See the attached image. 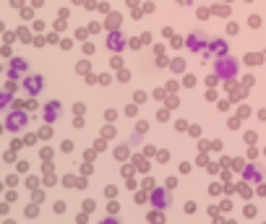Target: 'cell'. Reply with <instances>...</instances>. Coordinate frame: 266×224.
<instances>
[{
	"label": "cell",
	"mask_w": 266,
	"mask_h": 224,
	"mask_svg": "<svg viewBox=\"0 0 266 224\" xmlns=\"http://www.w3.org/2000/svg\"><path fill=\"white\" fill-rule=\"evenodd\" d=\"M31 6H34V8H40V6H45V0H31Z\"/></svg>",
	"instance_id": "27"
},
{
	"label": "cell",
	"mask_w": 266,
	"mask_h": 224,
	"mask_svg": "<svg viewBox=\"0 0 266 224\" xmlns=\"http://www.w3.org/2000/svg\"><path fill=\"white\" fill-rule=\"evenodd\" d=\"M185 45H188V50H193V52H201V50H206V36H201L199 31H193V34H188Z\"/></svg>",
	"instance_id": "7"
},
{
	"label": "cell",
	"mask_w": 266,
	"mask_h": 224,
	"mask_svg": "<svg viewBox=\"0 0 266 224\" xmlns=\"http://www.w3.org/2000/svg\"><path fill=\"white\" fill-rule=\"evenodd\" d=\"M263 224H266V221H263Z\"/></svg>",
	"instance_id": "34"
},
{
	"label": "cell",
	"mask_w": 266,
	"mask_h": 224,
	"mask_svg": "<svg viewBox=\"0 0 266 224\" xmlns=\"http://www.w3.org/2000/svg\"><path fill=\"white\" fill-rule=\"evenodd\" d=\"M3 159H6V162H13V159H16V152L11 148V152H6V154H3Z\"/></svg>",
	"instance_id": "19"
},
{
	"label": "cell",
	"mask_w": 266,
	"mask_h": 224,
	"mask_svg": "<svg viewBox=\"0 0 266 224\" xmlns=\"http://www.w3.org/2000/svg\"><path fill=\"white\" fill-rule=\"evenodd\" d=\"M52 209H55V214H63V211H65V203H63V201H58Z\"/></svg>",
	"instance_id": "16"
},
{
	"label": "cell",
	"mask_w": 266,
	"mask_h": 224,
	"mask_svg": "<svg viewBox=\"0 0 266 224\" xmlns=\"http://www.w3.org/2000/svg\"><path fill=\"white\" fill-rule=\"evenodd\" d=\"M211 50L219 52V55H224V52H227V45H224L222 40H217V42H211Z\"/></svg>",
	"instance_id": "12"
},
{
	"label": "cell",
	"mask_w": 266,
	"mask_h": 224,
	"mask_svg": "<svg viewBox=\"0 0 266 224\" xmlns=\"http://www.w3.org/2000/svg\"><path fill=\"white\" fill-rule=\"evenodd\" d=\"M6 130H11V133H19V130H24L29 125V112L26 109H13L6 115Z\"/></svg>",
	"instance_id": "2"
},
{
	"label": "cell",
	"mask_w": 266,
	"mask_h": 224,
	"mask_svg": "<svg viewBox=\"0 0 266 224\" xmlns=\"http://www.w3.org/2000/svg\"><path fill=\"white\" fill-rule=\"evenodd\" d=\"M107 47H110L112 52L123 50V47H126V36H123V34H118V31H112V34L107 36Z\"/></svg>",
	"instance_id": "8"
},
{
	"label": "cell",
	"mask_w": 266,
	"mask_h": 224,
	"mask_svg": "<svg viewBox=\"0 0 266 224\" xmlns=\"http://www.w3.org/2000/svg\"><path fill=\"white\" fill-rule=\"evenodd\" d=\"M16 89H19V86H16V81H8V84H6V91H11V94H13Z\"/></svg>",
	"instance_id": "20"
},
{
	"label": "cell",
	"mask_w": 266,
	"mask_h": 224,
	"mask_svg": "<svg viewBox=\"0 0 266 224\" xmlns=\"http://www.w3.org/2000/svg\"><path fill=\"white\" fill-rule=\"evenodd\" d=\"M3 188H6V185H3V182H0V193H3Z\"/></svg>",
	"instance_id": "31"
},
{
	"label": "cell",
	"mask_w": 266,
	"mask_h": 224,
	"mask_svg": "<svg viewBox=\"0 0 266 224\" xmlns=\"http://www.w3.org/2000/svg\"><path fill=\"white\" fill-rule=\"evenodd\" d=\"M29 219H34V216H37L40 214V203H31V206H26V211H24Z\"/></svg>",
	"instance_id": "11"
},
{
	"label": "cell",
	"mask_w": 266,
	"mask_h": 224,
	"mask_svg": "<svg viewBox=\"0 0 266 224\" xmlns=\"http://www.w3.org/2000/svg\"><path fill=\"white\" fill-rule=\"evenodd\" d=\"M183 65H185L183 60H175V63H172V68H175V70H183Z\"/></svg>",
	"instance_id": "25"
},
{
	"label": "cell",
	"mask_w": 266,
	"mask_h": 224,
	"mask_svg": "<svg viewBox=\"0 0 266 224\" xmlns=\"http://www.w3.org/2000/svg\"><path fill=\"white\" fill-rule=\"evenodd\" d=\"M24 89H26V94L29 97H37L40 91L45 89V79L40 76V73H26L24 76V84H21Z\"/></svg>",
	"instance_id": "3"
},
{
	"label": "cell",
	"mask_w": 266,
	"mask_h": 224,
	"mask_svg": "<svg viewBox=\"0 0 266 224\" xmlns=\"http://www.w3.org/2000/svg\"><path fill=\"white\" fill-rule=\"evenodd\" d=\"M0 216H8V203H0Z\"/></svg>",
	"instance_id": "21"
},
{
	"label": "cell",
	"mask_w": 266,
	"mask_h": 224,
	"mask_svg": "<svg viewBox=\"0 0 266 224\" xmlns=\"http://www.w3.org/2000/svg\"><path fill=\"white\" fill-rule=\"evenodd\" d=\"M21 146H24V143H21V141H19V138H16V141H13V143H11V148H13V152H19V148H21Z\"/></svg>",
	"instance_id": "23"
},
{
	"label": "cell",
	"mask_w": 266,
	"mask_h": 224,
	"mask_svg": "<svg viewBox=\"0 0 266 224\" xmlns=\"http://www.w3.org/2000/svg\"><path fill=\"white\" fill-rule=\"evenodd\" d=\"M31 201H34V203H42V201H45V193H42V191H34V193H31Z\"/></svg>",
	"instance_id": "13"
},
{
	"label": "cell",
	"mask_w": 266,
	"mask_h": 224,
	"mask_svg": "<svg viewBox=\"0 0 266 224\" xmlns=\"http://www.w3.org/2000/svg\"><path fill=\"white\" fill-rule=\"evenodd\" d=\"M3 29H6V26H3V21H0V31H3Z\"/></svg>",
	"instance_id": "32"
},
{
	"label": "cell",
	"mask_w": 266,
	"mask_h": 224,
	"mask_svg": "<svg viewBox=\"0 0 266 224\" xmlns=\"http://www.w3.org/2000/svg\"><path fill=\"white\" fill-rule=\"evenodd\" d=\"M29 73V63L24 58H11V65H8V79L16 81V79H21Z\"/></svg>",
	"instance_id": "4"
},
{
	"label": "cell",
	"mask_w": 266,
	"mask_h": 224,
	"mask_svg": "<svg viewBox=\"0 0 266 224\" xmlns=\"http://www.w3.org/2000/svg\"><path fill=\"white\" fill-rule=\"evenodd\" d=\"M11 6L13 8H24V0H11Z\"/></svg>",
	"instance_id": "26"
},
{
	"label": "cell",
	"mask_w": 266,
	"mask_h": 224,
	"mask_svg": "<svg viewBox=\"0 0 266 224\" xmlns=\"http://www.w3.org/2000/svg\"><path fill=\"white\" fill-rule=\"evenodd\" d=\"M3 130H6V125H3V123H0V133H3Z\"/></svg>",
	"instance_id": "30"
},
{
	"label": "cell",
	"mask_w": 266,
	"mask_h": 224,
	"mask_svg": "<svg viewBox=\"0 0 266 224\" xmlns=\"http://www.w3.org/2000/svg\"><path fill=\"white\" fill-rule=\"evenodd\" d=\"M3 224H16V221H13V219H6V221H3Z\"/></svg>",
	"instance_id": "29"
},
{
	"label": "cell",
	"mask_w": 266,
	"mask_h": 224,
	"mask_svg": "<svg viewBox=\"0 0 266 224\" xmlns=\"http://www.w3.org/2000/svg\"><path fill=\"white\" fill-rule=\"evenodd\" d=\"M0 73H3V63H0Z\"/></svg>",
	"instance_id": "33"
},
{
	"label": "cell",
	"mask_w": 266,
	"mask_h": 224,
	"mask_svg": "<svg viewBox=\"0 0 266 224\" xmlns=\"http://www.w3.org/2000/svg\"><path fill=\"white\" fill-rule=\"evenodd\" d=\"M238 70H240V65H238V60L235 58H230V55H219L217 58V63H214V73L219 79H235L238 76Z\"/></svg>",
	"instance_id": "1"
},
{
	"label": "cell",
	"mask_w": 266,
	"mask_h": 224,
	"mask_svg": "<svg viewBox=\"0 0 266 224\" xmlns=\"http://www.w3.org/2000/svg\"><path fill=\"white\" fill-rule=\"evenodd\" d=\"M251 193H253V191L248 188V185H240V196H243V198H248V196H251Z\"/></svg>",
	"instance_id": "15"
},
{
	"label": "cell",
	"mask_w": 266,
	"mask_h": 224,
	"mask_svg": "<svg viewBox=\"0 0 266 224\" xmlns=\"http://www.w3.org/2000/svg\"><path fill=\"white\" fill-rule=\"evenodd\" d=\"M256 193H258V196H266V185H261V188H258Z\"/></svg>",
	"instance_id": "28"
},
{
	"label": "cell",
	"mask_w": 266,
	"mask_h": 224,
	"mask_svg": "<svg viewBox=\"0 0 266 224\" xmlns=\"http://www.w3.org/2000/svg\"><path fill=\"white\" fill-rule=\"evenodd\" d=\"M16 198H19V193H16V191H8V193H6V201H8V203L16 201Z\"/></svg>",
	"instance_id": "18"
},
{
	"label": "cell",
	"mask_w": 266,
	"mask_h": 224,
	"mask_svg": "<svg viewBox=\"0 0 266 224\" xmlns=\"http://www.w3.org/2000/svg\"><path fill=\"white\" fill-rule=\"evenodd\" d=\"M26 185L29 188H37V177H26Z\"/></svg>",
	"instance_id": "24"
},
{
	"label": "cell",
	"mask_w": 266,
	"mask_h": 224,
	"mask_svg": "<svg viewBox=\"0 0 266 224\" xmlns=\"http://www.w3.org/2000/svg\"><path fill=\"white\" fill-rule=\"evenodd\" d=\"M11 104H13V94H11V91H6V89H0V109H6Z\"/></svg>",
	"instance_id": "10"
},
{
	"label": "cell",
	"mask_w": 266,
	"mask_h": 224,
	"mask_svg": "<svg viewBox=\"0 0 266 224\" xmlns=\"http://www.w3.org/2000/svg\"><path fill=\"white\" fill-rule=\"evenodd\" d=\"M60 102L58 99H52V102H47L45 104V112H42V115H45V123H55L58 118H60Z\"/></svg>",
	"instance_id": "6"
},
{
	"label": "cell",
	"mask_w": 266,
	"mask_h": 224,
	"mask_svg": "<svg viewBox=\"0 0 266 224\" xmlns=\"http://www.w3.org/2000/svg\"><path fill=\"white\" fill-rule=\"evenodd\" d=\"M37 107H40V104L34 102V99H29V102H26V112H29V109H37Z\"/></svg>",
	"instance_id": "22"
},
{
	"label": "cell",
	"mask_w": 266,
	"mask_h": 224,
	"mask_svg": "<svg viewBox=\"0 0 266 224\" xmlns=\"http://www.w3.org/2000/svg\"><path fill=\"white\" fill-rule=\"evenodd\" d=\"M13 109H24L26 107V102H21V99H13V104H11Z\"/></svg>",
	"instance_id": "17"
},
{
	"label": "cell",
	"mask_w": 266,
	"mask_h": 224,
	"mask_svg": "<svg viewBox=\"0 0 266 224\" xmlns=\"http://www.w3.org/2000/svg\"><path fill=\"white\" fill-rule=\"evenodd\" d=\"M170 203H172L170 191H154V193H151V206H154V209H167Z\"/></svg>",
	"instance_id": "5"
},
{
	"label": "cell",
	"mask_w": 266,
	"mask_h": 224,
	"mask_svg": "<svg viewBox=\"0 0 266 224\" xmlns=\"http://www.w3.org/2000/svg\"><path fill=\"white\" fill-rule=\"evenodd\" d=\"M99 224H123L120 219H115V216H107V219H102Z\"/></svg>",
	"instance_id": "14"
},
{
	"label": "cell",
	"mask_w": 266,
	"mask_h": 224,
	"mask_svg": "<svg viewBox=\"0 0 266 224\" xmlns=\"http://www.w3.org/2000/svg\"><path fill=\"white\" fill-rule=\"evenodd\" d=\"M243 177H245V180H251V182H258V180H261V172H258V167L248 164V167H245V172H243Z\"/></svg>",
	"instance_id": "9"
}]
</instances>
